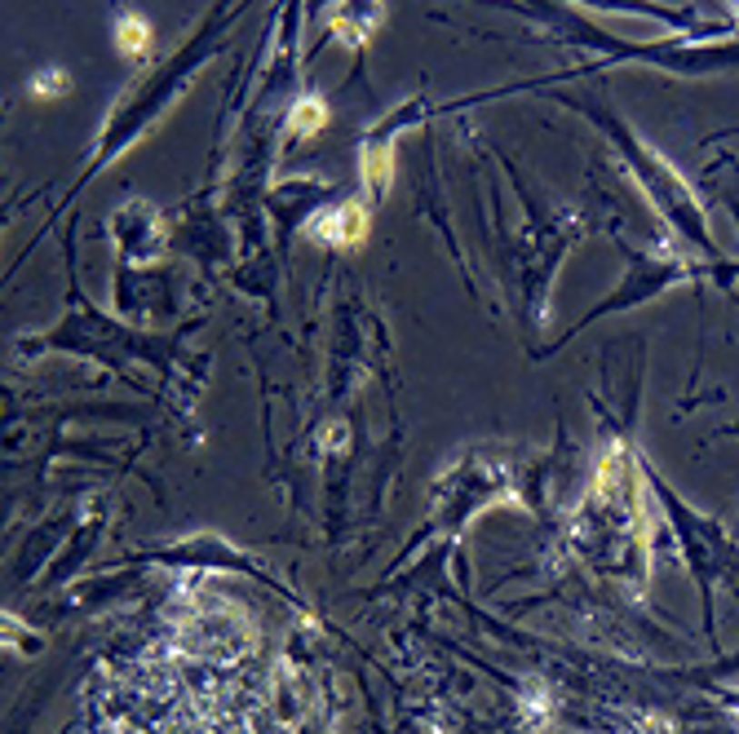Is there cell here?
Returning a JSON list of instances; mask_svg holds the SVG:
<instances>
[{"mask_svg": "<svg viewBox=\"0 0 739 734\" xmlns=\"http://www.w3.org/2000/svg\"><path fill=\"white\" fill-rule=\"evenodd\" d=\"M364 231H368V217H364L359 208H341V213H333V217L319 222V234H328L333 243H355Z\"/></svg>", "mask_w": 739, "mask_h": 734, "instance_id": "cell-1", "label": "cell"}, {"mask_svg": "<svg viewBox=\"0 0 739 734\" xmlns=\"http://www.w3.org/2000/svg\"><path fill=\"white\" fill-rule=\"evenodd\" d=\"M146 40H151V32H146L137 18H125V23H120V49H125V54H137V49H146Z\"/></svg>", "mask_w": 739, "mask_h": 734, "instance_id": "cell-2", "label": "cell"}, {"mask_svg": "<svg viewBox=\"0 0 739 734\" xmlns=\"http://www.w3.org/2000/svg\"><path fill=\"white\" fill-rule=\"evenodd\" d=\"M319 120H324V111H319V106H315V102H305L302 111H297V115H293V129H315V124H319Z\"/></svg>", "mask_w": 739, "mask_h": 734, "instance_id": "cell-3", "label": "cell"}]
</instances>
